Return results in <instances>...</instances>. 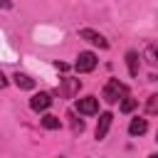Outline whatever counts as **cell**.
<instances>
[{"instance_id": "obj_18", "label": "cell", "mask_w": 158, "mask_h": 158, "mask_svg": "<svg viewBox=\"0 0 158 158\" xmlns=\"http://www.w3.org/2000/svg\"><path fill=\"white\" fill-rule=\"evenodd\" d=\"M146 158H158V153H151V156H146Z\"/></svg>"}, {"instance_id": "obj_17", "label": "cell", "mask_w": 158, "mask_h": 158, "mask_svg": "<svg viewBox=\"0 0 158 158\" xmlns=\"http://www.w3.org/2000/svg\"><path fill=\"white\" fill-rule=\"evenodd\" d=\"M0 7H5V10H10V7H12V2H0Z\"/></svg>"}, {"instance_id": "obj_13", "label": "cell", "mask_w": 158, "mask_h": 158, "mask_svg": "<svg viewBox=\"0 0 158 158\" xmlns=\"http://www.w3.org/2000/svg\"><path fill=\"white\" fill-rule=\"evenodd\" d=\"M146 62H148L151 67H156V64H158V57H156V44H148V47H146Z\"/></svg>"}, {"instance_id": "obj_2", "label": "cell", "mask_w": 158, "mask_h": 158, "mask_svg": "<svg viewBox=\"0 0 158 158\" xmlns=\"http://www.w3.org/2000/svg\"><path fill=\"white\" fill-rule=\"evenodd\" d=\"M96 64H99V57H96L91 49H84V52H79V54H77L74 69H77L79 74H89V72H94V69H96Z\"/></svg>"}, {"instance_id": "obj_16", "label": "cell", "mask_w": 158, "mask_h": 158, "mask_svg": "<svg viewBox=\"0 0 158 158\" xmlns=\"http://www.w3.org/2000/svg\"><path fill=\"white\" fill-rule=\"evenodd\" d=\"M7 84H10V79H7V77H5V74H2V72H0V89H5V86H7Z\"/></svg>"}, {"instance_id": "obj_7", "label": "cell", "mask_w": 158, "mask_h": 158, "mask_svg": "<svg viewBox=\"0 0 158 158\" xmlns=\"http://www.w3.org/2000/svg\"><path fill=\"white\" fill-rule=\"evenodd\" d=\"M111 121H114V114H111V111H101V114H99V121H96V128H94L96 141H104V138L109 136Z\"/></svg>"}, {"instance_id": "obj_9", "label": "cell", "mask_w": 158, "mask_h": 158, "mask_svg": "<svg viewBox=\"0 0 158 158\" xmlns=\"http://www.w3.org/2000/svg\"><path fill=\"white\" fill-rule=\"evenodd\" d=\"M138 52L136 49H128L126 52V67H128V74L131 77H138V69H141V62H138Z\"/></svg>"}, {"instance_id": "obj_15", "label": "cell", "mask_w": 158, "mask_h": 158, "mask_svg": "<svg viewBox=\"0 0 158 158\" xmlns=\"http://www.w3.org/2000/svg\"><path fill=\"white\" fill-rule=\"evenodd\" d=\"M67 118H72V131H74V133H81V131H84V121H81V118H77L72 111L67 114Z\"/></svg>"}, {"instance_id": "obj_19", "label": "cell", "mask_w": 158, "mask_h": 158, "mask_svg": "<svg viewBox=\"0 0 158 158\" xmlns=\"http://www.w3.org/2000/svg\"><path fill=\"white\" fill-rule=\"evenodd\" d=\"M59 158H64V156H59Z\"/></svg>"}, {"instance_id": "obj_3", "label": "cell", "mask_w": 158, "mask_h": 158, "mask_svg": "<svg viewBox=\"0 0 158 158\" xmlns=\"http://www.w3.org/2000/svg\"><path fill=\"white\" fill-rule=\"evenodd\" d=\"M81 89V79H74V77H62L59 79V86H57V94L62 99H74Z\"/></svg>"}, {"instance_id": "obj_12", "label": "cell", "mask_w": 158, "mask_h": 158, "mask_svg": "<svg viewBox=\"0 0 158 158\" xmlns=\"http://www.w3.org/2000/svg\"><path fill=\"white\" fill-rule=\"evenodd\" d=\"M136 106H138V101H136L133 96H123V99L118 101V111H121V114H131Z\"/></svg>"}, {"instance_id": "obj_14", "label": "cell", "mask_w": 158, "mask_h": 158, "mask_svg": "<svg viewBox=\"0 0 158 158\" xmlns=\"http://www.w3.org/2000/svg\"><path fill=\"white\" fill-rule=\"evenodd\" d=\"M146 111L153 116V114H158V94H151L148 96V104H146Z\"/></svg>"}, {"instance_id": "obj_11", "label": "cell", "mask_w": 158, "mask_h": 158, "mask_svg": "<svg viewBox=\"0 0 158 158\" xmlns=\"http://www.w3.org/2000/svg\"><path fill=\"white\" fill-rule=\"evenodd\" d=\"M40 123H42L47 131H57V128L62 126V118H59V116H54V114H44V116L40 118Z\"/></svg>"}, {"instance_id": "obj_1", "label": "cell", "mask_w": 158, "mask_h": 158, "mask_svg": "<svg viewBox=\"0 0 158 158\" xmlns=\"http://www.w3.org/2000/svg\"><path fill=\"white\" fill-rule=\"evenodd\" d=\"M123 96H128V86H126L123 81H118V79H109V81L104 84L101 99H104L106 104H118Z\"/></svg>"}, {"instance_id": "obj_4", "label": "cell", "mask_w": 158, "mask_h": 158, "mask_svg": "<svg viewBox=\"0 0 158 158\" xmlns=\"http://www.w3.org/2000/svg\"><path fill=\"white\" fill-rule=\"evenodd\" d=\"M79 40H84V42H89V44H94L99 49H109V40L101 32H96L94 27H81L79 30Z\"/></svg>"}, {"instance_id": "obj_10", "label": "cell", "mask_w": 158, "mask_h": 158, "mask_svg": "<svg viewBox=\"0 0 158 158\" xmlns=\"http://www.w3.org/2000/svg\"><path fill=\"white\" fill-rule=\"evenodd\" d=\"M146 131H148V121L146 118H141V116L131 118V123H128V133L131 136H143Z\"/></svg>"}, {"instance_id": "obj_8", "label": "cell", "mask_w": 158, "mask_h": 158, "mask_svg": "<svg viewBox=\"0 0 158 158\" xmlns=\"http://www.w3.org/2000/svg\"><path fill=\"white\" fill-rule=\"evenodd\" d=\"M12 84L17 86V89H35V79L30 77V74H25V72H15L12 74Z\"/></svg>"}, {"instance_id": "obj_6", "label": "cell", "mask_w": 158, "mask_h": 158, "mask_svg": "<svg viewBox=\"0 0 158 158\" xmlns=\"http://www.w3.org/2000/svg\"><path fill=\"white\" fill-rule=\"evenodd\" d=\"M77 111L79 114H84V116H94V114H99V99L96 96H81V99H77Z\"/></svg>"}, {"instance_id": "obj_5", "label": "cell", "mask_w": 158, "mask_h": 158, "mask_svg": "<svg viewBox=\"0 0 158 158\" xmlns=\"http://www.w3.org/2000/svg\"><path fill=\"white\" fill-rule=\"evenodd\" d=\"M52 101H54V99H52L49 91H35V94L30 96V109L40 114V111H47V109L52 106Z\"/></svg>"}]
</instances>
